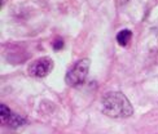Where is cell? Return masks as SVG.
<instances>
[{
    "instance_id": "1",
    "label": "cell",
    "mask_w": 158,
    "mask_h": 134,
    "mask_svg": "<svg viewBox=\"0 0 158 134\" xmlns=\"http://www.w3.org/2000/svg\"><path fill=\"white\" fill-rule=\"evenodd\" d=\"M101 111L109 117L123 119L134 113L132 104L121 92H109L101 99Z\"/></svg>"
},
{
    "instance_id": "2",
    "label": "cell",
    "mask_w": 158,
    "mask_h": 134,
    "mask_svg": "<svg viewBox=\"0 0 158 134\" xmlns=\"http://www.w3.org/2000/svg\"><path fill=\"white\" fill-rule=\"evenodd\" d=\"M91 61L88 58H83L81 61H78L71 69L68 71L66 76H65V81L69 86H81L85 79H87L88 71H89Z\"/></svg>"
},
{
    "instance_id": "3",
    "label": "cell",
    "mask_w": 158,
    "mask_h": 134,
    "mask_svg": "<svg viewBox=\"0 0 158 134\" xmlns=\"http://www.w3.org/2000/svg\"><path fill=\"white\" fill-rule=\"evenodd\" d=\"M53 61L52 58L49 57H42L34 61L30 66H29V73L32 77H38V79H42L48 76L51 71L53 70Z\"/></svg>"
},
{
    "instance_id": "4",
    "label": "cell",
    "mask_w": 158,
    "mask_h": 134,
    "mask_svg": "<svg viewBox=\"0 0 158 134\" xmlns=\"http://www.w3.org/2000/svg\"><path fill=\"white\" fill-rule=\"evenodd\" d=\"M131 37H132V32L130 30H122L117 34V41L121 46H127Z\"/></svg>"
},
{
    "instance_id": "5",
    "label": "cell",
    "mask_w": 158,
    "mask_h": 134,
    "mask_svg": "<svg viewBox=\"0 0 158 134\" xmlns=\"http://www.w3.org/2000/svg\"><path fill=\"white\" fill-rule=\"evenodd\" d=\"M26 123V120L22 117V116H18L16 115V113L12 112V115L9 116V119L6 120V121L4 124H6L8 126H10V128H18V126H21Z\"/></svg>"
},
{
    "instance_id": "6",
    "label": "cell",
    "mask_w": 158,
    "mask_h": 134,
    "mask_svg": "<svg viewBox=\"0 0 158 134\" xmlns=\"http://www.w3.org/2000/svg\"><path fill=\"white\" fill-rule=\"evenodd\" d=\"M10 115H12V111H10L5 104L0 106V116H2V121H3V123H5L6 120L9 119Z\"/></svg>"
},
{
    "instance_id": "7",
    "label": "cell",
    "mask_w": 158,
    "mask_h": 134,
    "mask_svg": "<svg viewBox=\"0 0 158 134\" xmlns=\"http://www.w3.org/2000/svg\"><path fill=\"white\" fill-rule=\"evenodd\" d=\"M64 40L61 39V37H56L55 40H53V43H52V46H53V49L55 50H60V49H62L64 48Z\"/></svg>"
},
{
    "instance_id": "8",
    "label": "cell",
    "mask_w": 158,
    "mask_h": 134,
    "mask_svg": "<svg viewBox=\"0 0 158 134\" xmlns=\"http://www.w3.org/2000/svg\"><path fill=\"white\" fill-rule=\"evenodd\" d=\"M128 2V0H121V4H126Z\"/></svg>"
}]
</instances>
